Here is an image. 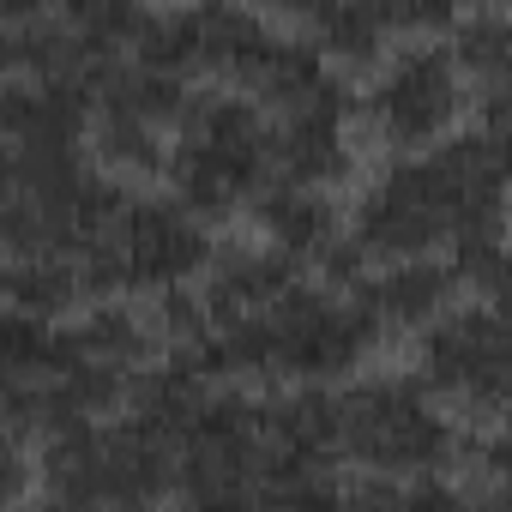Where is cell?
Returning <instances> with one entry per match:
<instances>
[{
  "mask_svg": "<svg viewBox=\"0 0 512 512\" xmlns=\"http://www.w3.org/2000/svg\"><path fill=\"white\" fill-rule=\"evenodd\" d=\"M506 217V169L482 145V133H452L434 151H410L386 163L356 211H350V241L362 260H434V241H458L476 223Z\"/></svg>",
  "mask_w": 512,
  "mask_h": 512,
  "instance_id": "6da1fadb",
  "label": "cell"
},
{
  "mask_svg": "<svg viewBox=\"0 0 512 512\" xmlns=\"http://www.w3.org/2000/svg\"><path fill=\"white\" fill-rule=\"evenodd\" d=\"M380 344L374 314L362 308L356 290H320V284H296L272 314L241 320V326H217V338L205 344L199 368L217 380H344L356 374V362Z\"/></svg>",
  "mask_w": 512,
  "mask_h": 512,
  "instance_id": "7a4b0ae2",
  "label": "cell"
},
{
  "mask_svg": "<svg viewBox=\"0 0 512 512\" xmlns=\"http://www.w3.org/2000/svg\"><path fill=\"white\" fill-rule=\"evenodd\" d=\"M181 446V434L127 410L115 422H79L43 440L37 476L67 512H151L181 482Z\"/></svg>",
  "mask_w": 512,
  "mask_h": 512,
  "instance_id": "3957f363",
  "label": "cell"
},
{
  "mask_svg": "<svg viewBox=\"0 0 512 512\" xmlns=\"http://www.w3.org/2000/svg\"><path fill=\"white\" fill-rule=\"evenodd\" d=\"M266 175H272V115L229 85L193 91L169 145V193L193 217L217 223L247 199H260Z\"/></svg>",
  "mask_w": 512,
  "mask_h": 512,
  "instance_id": "277c9868",
  "label": "cell"
},
{
  "mask_svg": "<svg viewBox=\"0 0 512 512\" xmlns=\"http://www.w3.org/2000/svg\"><path fill=\"white\" fill-rule=\"evenodd\" d=\"M344 458L368 476H440L458 458V428L440 410V398L410 374H374L356 380L344 398Z\"/></svg>",
  "mask_w": 512,
  "mask_h": 512,
  "instance_id": "5b68a950",
  "label": "cell"
},
{
  "mask_svg": "<svg viewBox=\"0 0 512 512\" xmlns=\"http://www.w3.org/2000/svg\"><path fill=\"white\" fill-rule=\"evenodd\" d=\"M211 260L205 217H193L181 199H127L115 229L79 253V272L91 290H151L163 302L193 284V272H211Z\"/></svg>",
  "mask_w": 512,
  "mask_h": 512,
  "instance_id": "8992f818",
  "label": "cell"
},
{
  "mask_svg": "<svg viewBox=\"0 0 512 512\" xmlns=\"http://www.w3.org/2000/svg\"><path fill=\"white\" fill-rule=\"evenodd\" d=\"M266 476H272L266 398H241V392L211 398L205 416L187 428V446H181V488H187V506L260 512Z\"/></svg>",
  "mask_w": 512,
  "mask_h": 512,
  "instance_id": "52a82bcc",
  "label": "cell"
},
{
  "mask_svg": "<svg viewBox=\"0 0 512 512\" xmlns=\"http://www.w3.org/2000/svg\"><path fill=\"white\" fill-rule=\"evenodd\" d=\"M464 109V67L446 37H410L368 85V121L386 145H434Z\"/></svg>",
  "mask_w": 512,
  "mask_h": 512,
  "instance_id": "ba28073f",
  "label": "cell"
},
{
  "mask_svg": "<svg viewBox=\"0 0 512 512\" xmlns=\"http://www.w3.org/2000/svg\"><path fill=\"white\" fill-rule=\"evenodd\" d=\"M416 380L464 410H512V326L494 308H452L416 344Z\"/></svg>",
  "mask_w": 512,
  "mask_h": 512,
  "instance_id": "9c48e42d",
  "label": "cell"
},
{
  "mask_svg": "<svg viewBox=\"0 0 512 512\" xmlns=\"http://www.w3.org/2000/svg\"><path fill=\"white\" fill-rule=\"evenodd\" d=\"M97 121V91L73 79H7L0 91V133H7V175H61L85 163Z\"/></svg>",
  "mask_w": 512,
  "mask_h": 512,
  "instance_id": "30bf717a",
  "label": "cell"
},
{
  "mask_svg": "<svg viewBox=\"0 0 512 512\" xmlns=\"http://www.w3.org/2000/svg\"><path fill=\"white\" fill-rule=\"evenodd\" d=\"M350 91H344V79H332L320 97H308L302 109H290V115H278L272 121V169H278V181H290V187H338L344 175H350V139H344V127H350Z\"/></svg>",
  "mask_w": 512,
  "mask_h": 512,
  "instance_id": "8fae6325",
  "label": "cell"
},
{
  "mask_svg": "<svg viewBox=\"0 0 512 512\" xmlns=\"http://www.w3.org/2000/svg\"><path fill=\"white\" fill-rule=\"evenodd\" d=\"M302 284V266L278 247H223L211 272H205V308L217 326H241V320H260L272 314L290 290Z\"/></svg>",
  "mask_w": 512,
  "mask_h": 512,
  "instance_id": "7c38bea8",
  "label": "cell"
},
{
  "mask_svg": "<svg viewBox=\"0 0 512 512\" xmlns=\"http://www.w3.org/2000/svg\"><path fill=\"white\" fill-rule=\"evenodd\" d=\"M266 434H272V470H332L344 458V410L326 386H290L266 398Z\"/></svg>",
  "mask_w": 512,
  "mask_h": 512,
  "instance_id": "4fadbf2b",
  "label": "cell"
},
{
  "mask_svg": "<svg viewBox=\"0 0 512 512\" xmlns=\"http://www.w3.org/2000/svg\"><path fill=\"white\" fill-rule=\"evenodd\" d=\"M452 290H458L452 260H398V266L362 278L356 296L380 332H428L452 314Z\"/></svg>",
  "mask_w": 512,
  "mask_h": 512,
  "instance_id": "5bb4252c",
  "label": "cell"
},
{
  "mask_svg": "<svg viewBox=\"0 0 512 512\" xmlns=\"http://www.w3.org/2000/svg\"><path fill=\"white\" fill-rule=\"evenodd\" d=\"M181 13H187L193 67L235 79V85H253V73L266 67V55L278 43V25L266 13H247V7H181Z\"/></svg>",
  "mask_w": 512,
  "mask_h": 512,
  "instance_id": "9a60e30c",
  "label": "cell"
},
{
  "mask_svg": "<svg viewBox=\"0 0 512 512\" xmlns=\"http://www.w3.org/2000/svg\"><path fill=\"white\" fill-rule=\"evenodd\" d=\"M296 25L338 67H386V43L404 37L392 0H320L296 13Z\"/></svg>",
  "mask_w": 512,
  "mask_h": 512,
  "instance_id": "2e32d148",
  "label": "cell"
},
{
  "mask_svg": "<svg viewBox=\"0 0 512 512\" xmlns=\"http://www.w3.org/2000/svg\"><path fill=\"white\" fill-rule=\"evenodd\" d=\"M253 217H260V229H266V247H278V253H290L296 266H326L332 253L350 241L344 229H338V205L326 199V193H314V187H290V181H272L260 199H253Z\"/></svg>",
  "mask_w": 512,
  "mask_h": 512,
  "instance_id": "e0dca14e",
  "label": "cell"
},
{
  "mask_svg": "<svg viewBox=\"0 0 512 512\" xmlns=\"http://www.w3.org/2000/svg\"><path fill=\"white\" fill-rule=\"evenodd\" d=\"M85 272L79 260H61V253H37V260H7V308L31 314V320H61L67 308H79L85 296Z\"/></svg>",
  "mask_w": 512,
  "mask_h": 512,
  "instance_id": "ac0fdd59",
  "label": "cell"
},
{
  "mask_svg": "<svg viewBox=\"0 0 512 512\" xmlns=\"http://www.w3.org/2000/svg\"><path fill=\"white\" fill-rule=\"evenodd\" d=\"M350 488H338L332 470H272L260 488V512H344Z\"/></svg>",
  "mask_w": 512,
  "mask_h": 512,
  "instance_id": "d6986e66",
  "label": "cell"
},
{
  "mask_svg": "<svg viewBox=\"0 0 512 512\" xmlns=\"http://www.w3.org/2000/svg\"><path fill=\"white\" fill-rule=\"evenodd\" d=\"M476 133H482V145L494 151V163H500L506 181H512V85H488V91H482V121H476Z\"/></svg>",
  "mask_w": 512,
  "mask_h": 512,
  "instance_id": "ffe728a7",
  "label": "cell"
},
{
  "mask_svg": "<svg viewBox=\"0 0 512 512\" xmlns=\"http://www.w3.org/2000/svg\"><path fill=\"white\" fill-rule=\"evenodd\" d=\"M404 512H476V506H470V494H464L458 482H446V476H416V482L404 488Z\"/></svg>",
  "mask_w": 512,
  "mask_h": 512,
  "instance_id": "44dd1931",
  "label": "cell"
},
{
  "mask_svg": "<svg viewBox=\"0 0 512 512\" xmlns=\"http://www.w3.org/2000/svg\"><path fill=\"white\" fill-rule=\"evenodd\" d=\"M482 470L494 476V482H506L512 488V410L500 416V428L482 440Z\"/></svg>",
  "mask_w": 512,
  "mask_h": 512,
  "instance_id": "7402d4cb",
  "label": "cell"
},
{
  "mask_svg": "<svg viewBox=\"0 0 512 512\" xmlns=\"http://www.w3.org/2000/svg\"><path fill=\"white\" fill-rule=\"evenodd\" d=\"M344 512H404V488H392V482H362V488H350V500H344Z\"/></svg>",
  "mask_w": 512,
  "mask_h": 512,
  "instance_id": "603a6c76",
  "label": "cell"
},
{
  "mask_svg": "<svg viewBox=\"0 0 512 512\" xmlns=\"http://www.w3.org/2000/svg\"><path fill=\"white\" fill-rule=\"evenodd\" d=\"M488 308L512 326V253H506V260L494 266V278H488Z\"/></svg>",
  "mask_w": 512,
  "mask_h": 512,
  "instance_id": "cb8c5ba5",
  "label": "cell"
},
{
  "mask_svg": "<svg viewBox=\"0 0 512 512\" xmlns=\"http://www.w3.org/2000/svg\"><path fill=\"white\" fill-rule=\"evenodd\" d=\"M476 512H512V488H506V482H494V488L482 494V506H476Z\"/></svg>",
  "mask_w": 512,
  "mask_h": 512,
  "instance_id": "d4e9b609",
  "label": "cell"
},
{
  "mask_svg": "<svg viewBox=\"0 0 512 512\" xmlns=\"http://www.w3.org/2000/svg\"><path fill=\"white\" fill-rule=\"evenodd\" d=\"M7 512H67V506H55L49 494H37V500H25V506H7Z\"/></svg>",
  "mask_w": 512,
  "mask_h": 512,
  "instance_id": "484cf974",
  "label": "cell"
},
{
  "mask_svg": "<svg viewBox=\"0 0 512 512\" xmlns=\"http://www.w3.org/2000/svg\"><path fill=\"white\" fill-rule=\"evenodd\" d=\"M494 85H512V49H506V67H500V79Z\"/></svg>",
  "mask_w": 512,
  "mask_h": 512,
  "instance_id": "4316f807",
  "label": "cell"
},
{
  "mask_svg": "<svg viewBox=\"0 0 512 512\" xmlns=\"http://www.w3.org/2000/svg\"><path fill=\"white\" fill-rule=\"evenodd\" d=\"M181 512H235V506H181Z\"/></svg>",
  "mask_w": 512,
  "mask_h": 512,
  "instance_id": "83f0119b",
  "label": "cell"
}]
</instances>
